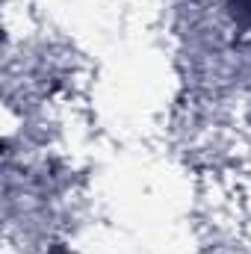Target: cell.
I'll return each instance as SVG.
<instances>
[{"label":"cell","instance_id":"cell-1","mask_svg":"<svg viewBox=\"0 0 251 254\" xmlns=\"http://www.w3.org/2000/svg\"><path fill=\"white\" fill-rule=\"evenodd\" d=\"M231 15L240 27H251V0H231Z\"/></svg>","mask_w":251,"mask_h":254},{"label":"cell","instance_id":"cell-2","mask_svg":"<svg viewBox=\"0 0 251 254\" xmlns=\"http://www.w3.org/2000/svg\"><path fill=\"white\" fill-rule=\"evenodd\" d=\"M51 254H71V252H65L63 246H57V249H54V252H51Z\"/></svg>","mask_w":251,"mask_h":254}]
</instances>
